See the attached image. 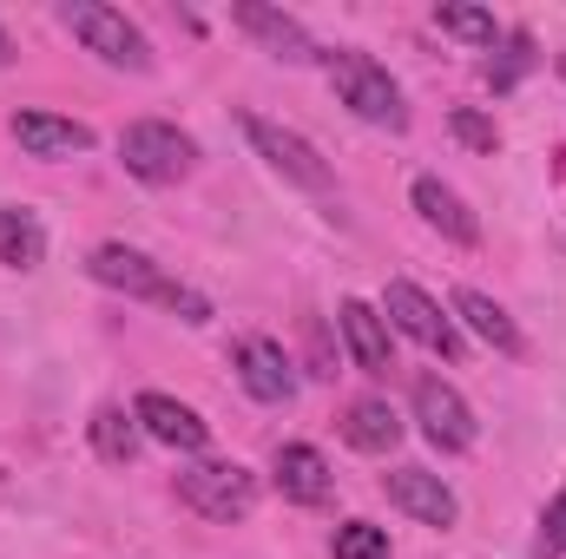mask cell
Returning a JSON list of instances; mask_svg holds the SVG:
<instances>
[{"label":"cell","instance_id":"8992f818","mask_svg":"<svg viewBox=\"0 0 566 559\" xmlns=\"http://www.w3.org/2000/svg\"><path fill=\"white\" fill-rule=\"evenodd\" d=\"M119 165L133 178H145V184H178L198 165V139L178 133V126H165V119H133L119 133Z\"/></svg>","mask_w":566,"mask_h":559},{"label":"cell","instance_id":"30bf717a","mask_svg":"<svg viewBox=\"0 0 566 559\" xmlns=\"http://www.w3.org/2000/svg\"><path fill=\"white\" fill-rule=\"evenodd\" d=\"M231 20L271 53V60H283V66H310V60H323V46L303 33V20H290V13H277V7H264V0H238L231 7Z\"/></svg>","mask_w":566,"mask_h":559},{"label":"cell","instance_id":"7c38bea8","mask_svg":"<svg viewBox=\"0 0 566 559\" xmlns=\"http://www.w3.org/2000/svg\"><path fill=\"white\" fill-rule=\"evenodd\" d=\"M133 415H139V428L158 447H178V454H198L211 441V421L198 415V409H185L178 395H158V389H145L139 402H133Z\"/></svg>","mask_w":566,"mask_h":559},{"label":"cell","instance_id":"6da1fadb","mask_svg":"<svg viewBox=\"0 0 566 559\" xmlns=\"http://www.w3.org/2000/svg\"><path fill=\"white\" fill-rule=\"evenodd\" d=\"M86 271L93 283H106V289H119V296H139V303H165V309H178L185 323H211V303L198 296V289H185V283H171L145 251L133 244H99L93 257H86Z\"/></svg>","mask_w":566,"mask_h":559},{"label":"cell","instance_id":"7402d4cb","mask_svg":"<svg viewBox=\"0 0 566 559\" xmlns=\"http://www.w3.org/2000/svg\"><path fill=\"white\" fill-rule=\"evenodd\" d=\"M534 60H541V53H534L527 33H501V60H488V86H494V93H514V86L534 73Z\"/></svg>","mask_w":566,"mask_h":559},{"label":"cell","instance_id":"ffe728a7","mask_svg":"<svg viewBox=\"0 0 566 559\" xmlns=\"http://www.w3.org/2000/svg\"><path fill=\"white\" fill-rule=\"evenodd\" d=\"M86 428H93V454H99V461H106V467H133V454H139V415H126V409H113V402H106V409H93V421H86Z\"/></svg>","mask_w":566,"mask_h":559},{"label":"cell","instance_id":"9a60e30c","mask_svg":"<svg viewBox=\"0 0 566 559\" xmlns=\"http://www.w3.org/2000/svg\"><path fill=\"white\" fill-rule=\"evenodd\" d=\"M13 139L27 158H80L93 151V126L66 113H13Z\"/></svg>","mask_w":566,"mask_h":559},{"label":"cell","instance_id":"d4e9b609","mask_svg":"<svg viewBox=\"0 0 566 559\" xmlns=\"http://www.w3.org/2000/svg\"><path fill=\"white\" fill-rule=\"evenodd\" d=\"M566 553V487L547 500V514H541V540H534V559H560Z\"/></svg>","mask_w":566,"mask_h":559},{"label":"cell","instance_id":"3957f363","mask_svg":"<svg viewBox=\"0 0 566 559\" xmlns=\"http://www.w3.org/2000/svg\"><path fill=\"white\" fill-rule=\"evenodd\" d=\"M178 500L211 527H238L258 507V474L244 461H198V467L178 474Z\"/></svg>","mask_w":566,"mask_h":559},{"label":"cell","instance_id":"d6986e66","mask_svg":"<svg viewBox=\"0 0 566 559\" xmlns=\"http://www.w3.org/2000/svg\"><path fill=\"white\" fill-rule=\"evenodd\" d=\"M40 257H46V231H40V218L20 211V204H0V264H7V271H33Z\"/></svg>","mask_w":566,"mask_h":559},{"label":"cell","instance_id":"5b68a950","mask_svg":"<svg viewBox=\"0 0 566 559\" xmlns=\"http://www.w3.org/2000/svg\"><path fill=\"white\" fill-rule=\"evenodd\" d=\"M238 126H244V139L258 145V158L277 171L283 184H296V191H336V171H329V158L303 139V133H290V126L264 119V113H238Z\"/></svg>","mask_w":566,"mask_h":559},{"label":"cell","instance_id":"7a4b0ae2","mask_svg":"<svg viewBox=\"0 0 566 559\" xmlns=\"http://www.w3.org/2000/svg\"><path fill=\"white\" fill-rule=\"evenodd\" d=\"M323 73H329L336 99H343L363 126H382V133H402V126H409L402 86H396L389 66H376L369 53H323Z\"/></svg>","mask_w":566,"mask_h":559},{"label":"cell","instance_id":"cb8c5ba5","mask_svg":"<svg viewBox=\"0 0 566 559\" xmlns=\"http://www.w3.org/2000/svg\"><path fill=\"white\" fill-rule=\"evenodd\" d=\"M448 133L468 145V151H488V158L501 151V133H494V119H481L474 106H454V113H448Z\"/></svg>","mask_w":566,"mask_h":559},{"label":"cell","instance_id":"5bb4252c","mask_svg":"<svg viewBox=\"0 0 566 559\" xmlns=\"http://www.w3.org/2000/svg\"><path fill=\"white\" fill-rule=\"evenodd\" d=\"M336 329H343V342H349V356H356V369H363V376H389V369H396L389 323H382V309H376V303L349 296V303L336 309Z\"/></svg>","mask_w":566,"mask_h":559},{"label":"cell","instance_id":"603a6c76","mask_svg":"<svg viewBox=\"0 0 566 559\" xmlns=\"http://www.w3.org/2000/svg\"><path fill=\"white\" fill-rule=\"evenodd\" d=\"M329 553L336 559H389V534L376 520H343L336 540H329Z\"/></svg>","mask_w":566,"mask_h":559},{"label":"cell","instance_id":"2e32d148","mask_svg":"<svg viewBox=\"0 0 566 559\" xmlns=\"http://www.w3.org/2000/svg\"><path fill=\"white\" fill-rule=\"evenodd\" d=\"M409 198H416L422 224H428V231H441L448 244H461V251H474V244H481V218H474V211H468L441 178H416V191H409Z\"/></svg>","mask_w":566,"mask_h":559},{"label":"cell","instance_id":"52a82bcc","mask_svg":"<svg viewBox=\"0 0 566 559\" xmlns=\"http://www.w3.org/2000/svg\"><path fill=\"white\" fill-rule=\"evenodd\" d=\"M382 323L389 329H402L409 342H422L428 356H441V362H461V329H454V316H441V303L416 289L409 277H396L382 289Z\"/></svg>","mask_w":566,"mask_h":559},{"label":"cell","instance_id":"8fae6325","mask_svg":"<svg viewBox=\"0 0 566 559\" xmlns=\"http://www.w3.org/2000/svg\"><path fill=\"white\" fill-rule=\"evenodd\" d=\"M271 481L290 507H329V494H336V474L310 441H283L277 461H271Z\"/></svg>","mask_w":566,"mask_h":559},{"label":"cell","instance_id":"484cf974","mask_svg":"<svg viewBox=\"0 0 566 559\" xmlns=\"http://www.w3.org/2000/svg\"><path fill=\"white\" fill-rule=\"evenodd\" d=\"M7 60H13V40H7V27H0V66H7Z\"/></svg>","mask_w":566,"mask_h":559},{"label":"cell","instance_id":"277c9868","mask_svg":"<svg viewBox=\"0 0 566 559\" xmlns=\"http://www.w3.org/2000/svg\"><path fill=\"white\" fill-rule=\"evenodd\" d=\"M60 27H66L86 53H99L106 66L151 73V40H145L119 7H106V0H66V7H60Z\"/></svg>","mask_w":566,"mask_h":559},{"label":"cell","instance_id":"ba28073f","mask_svg":"<svg viewBox=\"0 0 566 559\" xmlns=\"http://www.w3.org/2000/svg\"><path fill=\"white\" fill-rule=\"evenodd\" d=\"M416 421H422V434L441 454H468V447H474V409H468L461 389L441 382V376H422V382H416Z\"/></svg>","mask_w":566,"mask_h":559},{"label":"cell","instance_id":"e0dca14e","mask_svg":"<svg viewBox=\"0 0 566 559\" xmlns=\"http://www.w3.org/2000/svg\"><path fill=\"white\" fill-rule=\"evenodd\" d=\"M454 316H461L488 349H501V356H527V336L514 329V316H507L494 296H481V289H454Z\"/></svg>","mask_w":566,"mask_h":559},{"label":"cell","instance_id":"9c48e42d","mask_svg":"<svg viewBox=\"0 0 566 559\" xmlns=\"http://www.w3.org/2000/svg\"><path fill=\"white\" fill-rule=\"evenodd\" d=\"M231 369H238L244 395H251V402H264V409H277V402H290V395H296L290 356H283L271 336H238V342H231Z\"/></svg>","mask_w":566,"mask_h":559},{"label":"cell","instance_id":"44dd1931","mask_svg":"<svg viewBox=\"0 0 566 559\" xmlns=\"http://www.w3.org/2000/svg\"><path fill=\"white\" fill-rule=\"evenodd\" d=\"M434 27L454 33V40H468V46H501V20H494L488 7H461V0H448V7H434Z\"/></svg>","mask_w":566,"mask_h":559},{"label":"cell","instance_id":"4fadbf2b","mask_svg":"<svg viewBox=\"0 0 566 559\" xmlns=\"http://www.w3.org/2000/svg\"><path fill=\"white\" fill-rule=\"evenodd\" d=\"M382 494H389V507H402V514L422 520V527H454V494H448V481L428 474V467H396V474H382Z\"/></svg>","mask_w":566,"mask_h":559},{"label":"cell","instance_id":"ac0fdd59","mask_svg":"<svg viewBox=\"0 0 566 559\" xmlns=\"http://www.w3.org/2000/svg\"><path fill=\"white\" fill-rule=\"evenodd\" d=\"M343 441H349L356 454H389V447L402 441V415H396L382 395H363V402L343 409Z\"/></svg>","mask_w":566,"mask_h":559}]
</instances>
